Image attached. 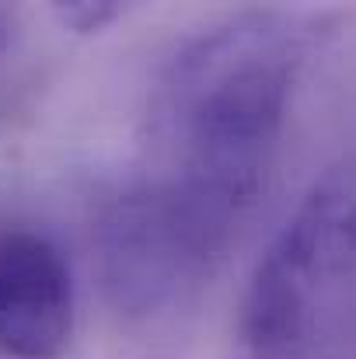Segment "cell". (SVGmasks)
<instances>
[{"instance_id": "cell-4", "label": "cell", "mask_w": 356, "mask_h": 359, "mask_svg": "<svg viewBox=\"0 0 356 359\" xmlns=\"http://www.w3.org/2000/svg\"><path fill=\"white\" fill-rule=\"evenodd\" d=\"M126 14L122 4L112 0H74V4H53V18L70 28L74 35H98L105 32L116 18Z\"/></svg>"}, {"instance_id": "cell-1", "label": "cell", "mask_w": 356, "mask_h": 359, "mask_svg": "<svg viewBox=\"0 0 356 359\" xmlns=\"http://www.w3.org/2000/svg\"><path fill=\"white\" fill-rule=\"evenodd\" d=\"M308 42L294 14L237 11L185 39L154 88L143 182L210 272L265 192Z\"/></svg>"}, {"instance_id": "cell-2", "label": "cell", "mask_w": 356, "mask_h": 359, "mask_svg": "<svg viewBox=\"0 0 356 359\" xmlns=\"http://www.w3.org/2000/svg\"><path fill=\"white\" fill-rule=\"evenodd\" d=\"M241 359H356V154L329 164L255 262Z\"/></svg>"}, {"instance_id": "cell-5", "label": "cell", "mask_w": 356, "mask_h": 359, "mask_svg": "<svg viewBox=\"0 0 356 359\" xmlns=\"http://www.w3.org/2000/svg\"><path fill=\"white\" fill-rule=\"evenodd\" d=\"M7 32H11V28H7V18H4V11H0V53L7 49Z\"/></svg>"}, {"instance_id": "cell-3", "label": "cell", "mask_w": 356, "mask_h": 359, "mask_svg": "<svg viewBox=\"0 0 356 359\" xmlns=\"http://www.w3.org/2000/svg\"><path fill=\"white\" fill-rule=\"evenodd\" d=\"M77 328V286L67 255L42 231L0 227V356L63 359Z\"/></svg>"}]
</instances>
